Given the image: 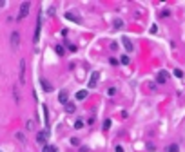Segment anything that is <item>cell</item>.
Instances as JSON below:
<instances>
[{
	"mask_svg": "<svg viewBox=\"0 0 185 152\" xmlns=\"http://www.w3.org/2000/svg\"><path fill=\"white\" fill-rule=\"evenodd\" d=\"M29 8H31V4L29 2H24L22 5H20V13H18V22L22 18H25L27 16V13H29Z\"/></svg>",
	"mask_w": 185,
	"mask_h": 152,
	"instance_id": "obj_1",
	"label": "cell"
},
{
	"mask_svg": "<svg viewBox=\"0 0 185 152\" xmlns=\"http://www.w3.org/2000/svg\"><path fill=\"white\" fill-rule=\"evenodd\" d=\"M122 44H123V47H125L127 53H133V51H134V45H133V42H131L127 36H122Z\"/></svg>",
	"mask_w": 185,
	"mask_h": 152,
	"instance_id": "obj_2",
	"label": "cell"
},
{
	"mask_svg": "<svg viewBox=\"0 0 185 152\" xmlns=\"http://www.w3.org/2000/svg\"><path fill=\"white\" fill-rule=\"evenodd\" d=\"M167 80H169V73L167 71H160L158 76H156V81H158V84H165Z\"/></svg>",
	"mask_w": 185,
	"mask_h": 152,
	"instance_id": "obj_3",
	"label": "cell"
},
{
	"mask_svg": "<svg viewBox=\"0 0 185 152\" xmlns=\"http://www.w3.org/2000/svg\"><path fill=\"white\" fill-rule=\"evenodd\" d=\"M40 84H42V87H44V91H45V92H51V91H53V85H51L45 78H40Z\"/></svg>",
	"mask_w": 185,
	"mask_h": 152,
	"instance_id": "obj_4",
	"label": "cell"
},
{
	"mask_svg": "<svg viewBox=\"0 0 185 152\" xmlns=\"http://www.w3.org/2000/svg\"><path fill=\"white\" fill-rule=\"evenodd\" d=\"M24 73H25V60H20V84H24Z\"/></svg>",
	"mask_w": 185,
	"mask_h": 152,
	"instance_id": "obj_5",
	"label": "cell"
},
{
	"mask_svg": "<svg viewBox=\"0 0 185 152\" xmlns=\"http://www.w3.org/2000/svg\"><path fill=\"white\" fill-rule=\"evenodd\" d=\"M67 100H69V94H67L65 91H62V92L58 94V101H60V103H67Z\"/></svg>",
	"mask_w": 185,
	"mask_h": 152,
	"instance_id": "obj_6",
	"label": "cell"
},
{
	"mask_svg": "<svg viewBox=\"0 0 185 152\" xmlns=\"http://www.w3.org/2000/svg\"><path fill=\"white\" fill-rule=\"evenodd\" d=\"M96 81H98V73H93L91 80H89V87H96Z\"/></svg>",
	"mask_w": 185,
	"mask_h": 152,
	"instance_id": "obj_7",
	"label": "cell"
},
{
	"mask_svg": "<svg viewBox=\"0 0 185 152\" xmlns=\"http://www.w3.org/2000/svg\"><path fill=\"white\" fill-rule=\"evenodd\" d=\"M45 136H47V130H45V132H38L36 134V141L38 143H45Z\"/></svg>",
	"mask_w": 185,
	"mask_h": 152,
	"instance_id": "obj_8",
	"label": "cell"
},
{
	"mask_svg": "<svg viewBox=\"0 0 185 152\" xmlns=\"http://www.w3.org/2000/svg\"><path fill=\"white\" fill-rule=\"evenodd\" d=\"M18 40H20V34H18V33H13V34H11V44L17 47V45H18Z\"/></svg>",
	"mask_w": 185,
	"mask_h": 152,
	"instance_id": "obj_9",
	"label": "cell"
},
{
	"mask_svg": "<svg viewBox=\"0 0 185 152\" xmlns=\"http://www.w3.org/2000/svg\"><path fill=\"white\" fill-rule=\"evenodd\" d=\"M65 18L67 20H73V22H80V18L76 15H73V13H65Z\"/></svg>",
	"mask_w": 185,
	"mask_h": 152,
	"instance_id": "obj_10",
	"label": "cell"
},
{
	"mask_svg": "<svg viewBox=\"0 0 185 152\" xmlns=\"http://www.w3.org/2000/svg\"><path fill=\"white\" fill-rule=\"evenodd\" d=\"M87 98V91H78L76 92V100H85Z\"/></svg>",
	"mask_w": 185,
	"mask_h": 152,
	"instance_id": "obj_11",
	"label": "cell"
},
{
	"mask_svg": "<svg viewBox=\"0 0 185 152\" xmlns=\"http://www.w3.org/2000/svg\"><path fill=\"white\" fill-rule=\"evenodd\" d=\"M167 152H180V147H178L176 143H173V145H171V147L167 149Z\"/></svg>",
	"mask_w": 185,
	"mask_h": 152,
	"instance_id": "obj_12",
	"label": "cell"
},
{
	"mask_svg": "<svg viewBox=\"0 0 185 152\" xmlns=\"http://www.w3.org/2000/svg\"><path fill=\"white\" fill-rule=\"evenodd\" d=\"M65 110L67 112H74V105L73 103H65Z\"/></svg>",
	"mask_w": 185,
	"mask_h": 152,
	"instance_id": "obj_13",
	"label": "cell"
},
{
	"mask_svg": "<svg viewBox=\"0 0 185 152\" xmlns=\"http://www.w3.org/2000/svg\"><path fill=\"white\" fill-rule=\"evenodd\" d=\"M111 123H113L111 120H105V121H104V130H109V129H111Z\"/></svg>",
	"mask_w": 185,
	"mask_h": 152,
	"instance_id": "obj_14",
	"label": "cell"
},
{
	"mask_svg": "<svg viewBox=\"0 0 185 152\" xmlns=\"http://www.w3.org/2000/svg\"><path fill=\"white\" fill-rule=\"evenodd\" d=\"M120 64H123V65H127V64H129V56H125V54H123V56L120 58Z\"/></svg>",
	"mask_w": 185,
	"mask_h": 152,
	"instance_id": "obj_15",
	"label": "cell"
},
{
	"mask_svg": "<svg viewBox=\"0 0 185 152\" xmlns=\"http://www.w3.org/2000/svg\"><path fill=\"white\" fill-rule=\"evenodd\" d=\"M82 127H84V121H82V120H76V121H74V129H82Z\"/></svg>",
	"mask_w": 185,
	"mask_h": 152,
	"instance_id": "obj_16",
	"label": "cell"
},
{
	"mask_svg": "<svg viewBox=\"0 0 185 152\" xmlns=\"http://www.w3.org/2000/svg\"><path fill=\"white\" fill-rule=\"evenodd\" d=\"M42 152H54V147H51V145H45Z\"/></svg>",
	"mask_w": 185,
	"mask_h": 152,
	"instance_id": "obj_17",
	"label": "cell"
},
{
	"mask_svg": "<svg viewBox=\"0 0 185 152\" xmlns=\"http://www.w3.org/2000/svg\"><path fill=\"white\" fill-rule=\"evenodd\" d=\"M122 25H123V22H122V20H114V29H120Z\"/></svg>",
	"mask_w": 185,
	"mask_h": 152,
	"instance_id": "obj_18",
	"label": "cell"
},
{
	"mask_svg": "<svg viewBox=\"0 0 185 152\" xmlns=\"http://www.w3.org/2000/svg\"><path fill=\"white\" fill-rule=\"evenodd\" d=\"M56 53L60 54V56H62V54H64L65 53V49H64V47H62V45H56Z\"/></svg>",
	"mask_w": 185,
	"mask_h": 152,
	"instance_id": "obj_19",
	"label": "cell"
},
{
	"mask_svg": "<svg viewBox=\"0 0 185 152\" xmlns=\"http://www.w3.org/2000/svg\"><path fill=\"white\" fill-rule=\"evenodd\" d=\"M174 74L178 76V78H183V71H180V69H176V71H174Z\"/></svg>",
	"mask_w": 185,
	"mask_h": 152,
	"instance_id": "obj_20",
	"label": "cell"
},
{
	"mask_svg": "<svg viewBox=\"0 0 185 152\" xmlns=\"http://www.w3.org/2000/svg\"><path fill=\"white\" fill-rule=\"evenodd\" d=\"M107 94H109V96H114V94H116V89H114V87H111V89L107 91Z\"/></svg>",
	"mask_w": 185,
	"mask_h": 152,
	"instance_id": "obj_21",
	"label": "cell"
},
{
	"mask_svg": "<svg viewBox=\"0 0 185 152\" xmlns=\"http://www.w3.org/2000/svg\"><path fill=\"white\" fill-rule=\"evenodd\" d=\"M71 145H80V140L78 138H71Z\"/></svg>",
	"mask_w": 185,
	"mask_h": 152,
	"instance_id": "obj_22",
	"label": "cell"
},
{
	"mask_svg": "<svg viewBox=\"0 0 185 152\" xmlns=\"http://www.w3.org/2000/svg\"><path fill=\"white\" fill-rule=\"evenodd\" d=\"M33 123H35V121H27V125H25L27 130H31V129H33Z\"/></svg>",
	"mask_w": 185,
	"mask_h": 152,
	"instance_id": "obj_23",
	"label": "cell"
},
{
	"mask_svg": "<svg viewBox=\"0 0 185 152\" xmlns=\"http://www.w3.org/2000/svg\"><path fill=\"white\" fill-rule=\"evenodd\" d=\"M17 138H18V140H20V141H22V143L25 141V138H24V134H17Z\"/></svg>",
	"mask_w": 185,
	"mask_h": 152,
	"instance_id": "obj_24",
	"label": "cell"
},
{
	"mask_svg": "<svg viewBox=\"0 0 185 152\" xmlns=\"http://www.w3.org/2000/svg\"><path fill=\"white\" fill-rule=\"evenodd\" d=\"M111 49H113V51H116V49H118V44L113 42V44H111Z\"/></svg>",
	"mask_w": 185,
	"mask_h": 152,
	"instance_id": "obj_25",
	"label": "cell"
},
{
	"mask_svg": "<svg viewBox=\"0 0 185 152\" xmlns=\"http://www.w3.org/2000/svg\"><path fill=\"white\" fill-rule=\"evenodd\" d=\"M109 64H111V65H116V64H118V60H114V58H111V60H109Z\"/></svg>",
	"mask_w": 185,
	"mask_h": 152,
	"instance_id": "obj_26",
	"label": "cell"
},
{
	"mask_svg": "<svg viewBox=\"0 0 185 152\" xmlns=\"http://www.w3.org/2000/svg\"><path fill=\"white\" fill-rule=\"evenodd\" d=\"M116 152H123V147H122V145H118V147H116Z\"/></svg>",
	"mask_w": 185,
	"mask_h": 152,
	"instance_id": "obj_27",
	"label": "cell"
},
{
	"mask_svg": "<svg viewBox=\"0 0 185 152\" xmlns=\"http://www.w3.org/2000/svg\"><path fill=\"white\" fill-rule=\"evenodd\" d=\"M2 5H6V2H4V0H0V8H2Z\"/></svg>",
	"mask_w": 185,
	"mask_h": 152,
	"instance_id": "obj_28",
	"label": "cell"
}]
</instances>
